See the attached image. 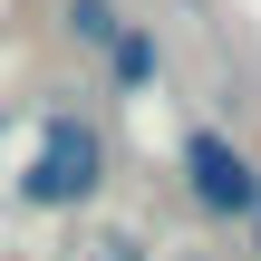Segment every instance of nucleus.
I'll use <instances>...</instances> for the list:
<instances>
[{"instance_id":"nucleus-5","label":"nucleus","mask_w":261,"mask_h":261,"mask_svg":"<svg viewBox=\"0 0 261 261\" xmlns=\"http://www.w3.org/2000/svg\"><path fill=\"white\" fill-rule=\"evenodd\" d=\"M68 261H165V252H155L145 232H126V223H116V232H87V242H77Z\"/></svg>"},{"instance_id":"nucleus-6","label":"nucleus","mask_w":261,"mask_h":261,"mask_svg":"<svg viewBox=\"0 0 261 261\" xmlns=\"http://www.w3.org/2000/svg\"><path fill=\"white\" fill-rule=\"evenodd\" d=\"M242 261H261V213H252V223H242Z\"/></svg>"},{"instance_id":"nucleus-4","label":"nucleus","mask_w":261,"mask_h":261,"mask_svg":"<svg viewBox=\"0 0 261 261\" xmlns=\"http://www.w3.org/2000/svg\"><path fill=\"white\" fill-rule=\"evenodd\" d=\"M58 19H68V39H77V48L97 58V48H107V39H116V29H126L136 10H126V0H58Z\"/></svg>"},{"instance_id":"nucleus-2","label":"nucleus","mask_w":261,"mask_h":261,"mask_svg":"<svg viewBox=\"0 0 261 261\" xmlns=\"http://www.w3.org/2000/svg\"><path fill=\"white\" fill-rule=\"evenodd\" d=\"M174 194H184V213H194V223L242 232V223L261 213V155L232 136V126L184 116V136H174Z\"/></svg>"},{"instance_id":"nucleus-1","label":"nucleus","mask_w":261,"mask_h":261,"mask_svg":"<svg viewBox=\"0 0 261 261\" xmlns=\"http://www.w3.org/2000/svg\"><path fill=\"white\" fill-rule=\"evenodd\" d=\"M107 184H116V136L87 107H39L19 165H10V203L39 213V223H77V213L107 203Z\"/></svg>"},{"instance_id":"nucleus-3","label":"nucleus","mask_w":261,"mask_h":261,"mask_svg":"<svg viewBox=\"0 0 261 261\" xmlns=\"http://www.w3.org/2000/svg\"><path fill=\"white\" fill-rule=\"evenodd\" d=\"M97 68H107V97H116V107H126V97H155V87H165V39H155L145 19H126V29L97 48Z\"/></svg>"},{"instance_id":"nucleus-7","label":"nucleus","mask_w":261,"mask_h":261,"mask_svg":"<svg viewBox=\"0 0 261 261\" xmlns=\"http://www.w3.org/2000/svg\"><path fill=\"white\" fill-rule=\"evenodd\" d=\"M194 261H213V252H194Z\"/></svg>"}]
</instances>
